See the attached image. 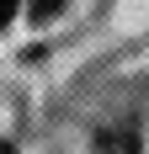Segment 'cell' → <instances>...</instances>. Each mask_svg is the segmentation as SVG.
Wrapping results in <instances>:
<instances>
[{
    "mask_svg": "<svg viewBox=\"0 0 149 154\" xmlns=\"http://www.w3.org/2000/svg\"><path fill=\"white\" fill-rule=\"evenodd\" d=\"M96 154H138V133L133 128H101L96 133Z\"/></svg>",
    "mask_w": 149,
    "mask_h": 154,
    "instance_id": "6da1fadb",
    "label": "cell"
},
{
    "mask_svg": "<svg viewBox=\"0 0 149 154\" xmlns=\"http://www.w3.org/2000/svg\"><path fill=\"white\" fill-rule=\"evenodd\" d=\"M27 5H32V16H37V21H48V16L64 5V0H27Z\"/></svg>",
    "mask_w": 149,
    "mask_h": 154,
    "instance_id": "7a4b0ae2",
    "label": "cell"
},
{
    "mask_svg": "<svg viewBox=\"0 0 149 154\" xmlns=\"http://www.w3.org/2000/svg\"><path fill=\"white\" fill-rule=\"evenodd\" d=\"M16 5H21V0H0V27H5V21L16 16Z\"/></svg>",
    "mask_w": 149,
    "mask_h": 154,
    "instance_id": "3957f363",
    "label": "cell"
},
{
    "mask_svg": "<svg viewBox=\"0 0 149 154\" xmlns=\"http://www.w3.org/2000/svg\"><path fill=\"white\" fill-rule=\"evenodd\" d=\"M0 154H16V149H11V143H0Z\"/></svg>",
    "mask_w": 149,
    "mask_h": 154,
    "instance_id": "277c9868",
    "label": "cell"
}]
</instances>
